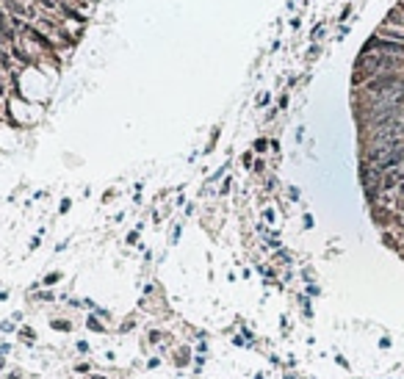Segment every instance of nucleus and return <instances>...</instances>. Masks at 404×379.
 Listing matches in <instances>:
<instances>
[{"label": "nucleus", "instance_id": "f257e3e1", "mask_svg": "<svg viewBox=\"0 0 404 379\" xmlns=\"http://www.w3.org/2000/svg\"><path fill=\"white\" fill-rule=\"evenodd\" d=\"M363 53H379V56H393V58H404V45L401 42H390V39H379L371 36L368 45L363 47Z\"/></svg>", "mask_w": 404, "mask_h": 379}, {"label": "nucleus", "instance_id": "f03ea898", "mask_svg": "<svg viewBox=\"0 0 404 379\" xmlns=\"http://www.w3.org/2000/svg\"><path fill=\"white\" fill-rule=\"evenodd\" d=\"M399 166H404V144H401V147H396V150L390 152V155L385 158V161H379V163H377V169L382 172V175H385V172H390V169H399Z\"/></svg>", "mask_w": 404, "mask_h": 379}, {"label": "nucleus", "instance_id": "7ed1b4c3", "mask_svg": "<svg viewBox=\"0 0 404 379\" xmlns=\"http://www.w3.org/2000/svg\"><path fill=\"white\" fill-rule=\"evenodd\" d=\"M374 36H379V39H390V42H401L404 45V28H396V25H379L377 28V33Z\"/></svg>", "mask_w": 404, "mask_h": 379}, {"label": "nucleus", "instance_id": "20e7f679", "mask_svg": "<svg viewBox=\"0 0 404 379\" xmlns=\"http://www.w3.org/2000/svg\"><path fill=\"white\" fill-rule=\"evenodd\" d=\"M9 53H11V58H14L17 64H22V67H28V64H33V58H31V53L25 50V47H22L20 42H14L9 47Z\"/></svg>", "mask_w": 404, "mask_h": 379}, {"label": "nucleus", "instance_id": "39448f33", "mask_svg": "<svg viewBox=\"0 0 404 379\" xmlns=\"http://www.w3.org/2000/svg\"><path fill=\"white\" fill-rule=\"evenodd\" d=\"M86 327H89V329H95V332H103V324L97 321L95 316H89V318H86Z\"/></svg>", "mask_w": 404, "mask_h": 379}, {"label": "nucleus", "instance_id": "423d86ee", "mask_svg": "<svg viewBox=\"0 0 404 379\" xmlns=\"http://www.w3.org/2000/svg\"><path fill=\"white\" fill-rule=\"evenodd\" d=\"M20 338H22V341H28V343H31L33 338H36V332H33L31 327H22V329H20Z\"/></svg>", "mask_w": 404, "mask_h": 379}, {"label": "nucleus", "instance_id": "0eeeda50", "mask_svg": "<svg viewBox=\"0 0 404 379\" xmlns=\"http://www.w3.org/2000/svg\"><path fill=\"white\" fill-rule=\"evenodd\" d=\"M0 28H9V14H6L3 6H0Z\"/></svg>", "mask_w": 404, "mask_h": 379}, {"label": "nucleus", "instance_id": "6e6552de", "mask_svg": "<svg viewBox=\"0 0 404 379\" xmlns=\"http://www.w3.org/2000/svg\"><path fill=\"white\" fill-rule=\"evenodd\" d=\"M255 150H257V152H266V150H268L266 139H257V141H255Z\"/></svg>", "mask_w": 404, "mask_h": 379}, {"label": "nucleus", "instance_id": "1a4fd4ad", "mask_svg": "<svg viewBox=\"0 0 404 379\" xmlns=\"http://www.w3.org/2000/svg\"><path fill=\"white\" fill-rule=\"evenodd\" d=\"M0 329H3V332H14V321H3V324H0Z\"/></svg>", "mask_w": 404, "mask_h": 379}, {"label": "nucleus", "instance_id": "9d476101", "mask_svg": "<svg viewBox=\"0 0 404 379\" xmlns=\"http://www.w3.org/2000/svg\"><path fill=\"white\" fill-rule=\"evenodd\" d=\"M404 197V177L399 180V186H396V199H401Z\"/></svg>", "mask_w": 404, "mask_h": 379}, {"label": "nucleus", "instance_id": "9b49d317", "mask_svg": "<svg viewBox=\"0 0 404 379\" xmlns=\"http://www.w3.org/2000/svg\"><path fill=\"white\" fill-rule=\"evenodd\" d=\"M61 280V274H50V277H44V285H53V282H58Z\"/></svg>", "mask_w": 404, "mask_h": 379}, {"label": "nucleus", "instance_id": "f8f14e48", "mask_svg": "<svg viewBox=\"0 0 404 379\" xmlns=\"http://www.w3.org/2000/svg\"><path fill=\"white\" fill-rule=\"evenodd\" d=\"M53 327L56 329H69V321H53Z\"/></svg>", "mask_w": 404, "mask_h": 379}, {"label": "nucleus", "instance_id": "ddd939ff", "mask_svg": "<svg viewBox=\"0 0 404 379\" xmlns=\"http://www.w3.org/2000/svg\"><path fill=\"white\" fill-rule=\"evenodd\" d=\"M39 299H48V302H53V299H56V296H53L50 291H42V293H39Z\"/></svg>", "mask_w": 404, "mask_h": 379}, {"label": "nucleus", "instance_id": "4468645a", "mask_svg": "<svg viewBox=\"0 0 404 379\" xmlns=\"http://www.w3.org/2000/svg\"><path fill=\"white\" fill-rule=\"evenodd\" d=\"M78 352H83V354H86V352H89V343H86V341H80V343H78Z\"/></svg>", "mask_w": 404, "mask_h": 379}, {"label": "nucleus", "instance_id": "2eb2a0df", "mask_svg": "<svg viewBox=\"0 0 404 379\" xmlns=\"http://www.w3.org/2000/svg\"><path fill=\"white\" fill-rule=\"evenodd\" d=\"M6 299H9V293H6V291H0V302H6Z\"/></svg>", "mask_w": 404, "mask_h": 379}, {"label": "nucleus", "instance_id": "dca6fc26", "mask_svg": "<svg viewBox=\"0 0 404 379\" xmlns=\"http://www.w3.org/2000/svg\"><path fill=\"white\" fill-rule=\"evenodd\" d=\"M0 111H3V100H0Z\"/></svg>", "mask_w": 404, "mask_h": 379}, {"label": "nucleus", "instance_id": "f3484780", "mask_svg": "<svg viewBox=\"0 0 404 379\" xmlns=\"http://www.w3.org/2000/svg\"><path fill=\"white\" fill-rule=\"evenodd\" d=\"M92 379H103V376H92Z\"/></svg>", "mask_w": 404, "mask_h": 379}, {"label": "nucleus", "instance_id": "a211bd4d", "mask_svg": "<svg viewBox=\"0 0 404 379\" xmlns=\"http://www.w3.org/2000/svg\"><path fill=\"white\" fill-rule=\"evenodd\" d=\"M401 177H404V166H401Z\"/></svg>", "mask_w": 404, "mask_h": 379}, {"label": "nucleus", "instance_id": "6ab92c4d", "mask_svg": "<svg viewBox=\"0 0 404 379\" xmlns=\"http://www.w3.org/2000/svg\"><path fill=\"white\" fill-rule=\"evenodd\" d=\"M401 3H404V0H401Z\"/></svg>", "mask_w": 404, "mask_h": 379}]
</instances>
